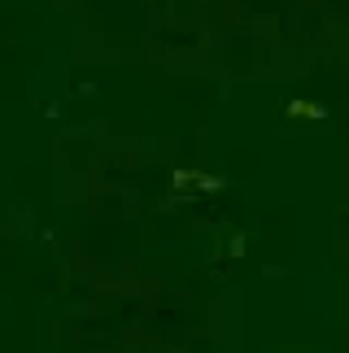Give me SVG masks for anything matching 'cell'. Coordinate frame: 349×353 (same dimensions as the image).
I'll list each match as a JSON object with an SVG mask.
<instances>
[{
  "mask_svg": "<svg viewBox=\"0 0 349 353\" xmlns=\"http://www.w3.org/2000/svg\"><path fill=\"white\" fill-rule=\"evenodd\" d=\"M292 114H297V118H319L323 110H319V105H306V101H297V105H292Z\"/></svg>",
  "mask_w": 349,
  "mask_h": 353,
  "instance_id": "6da1fadb",
  "label": "cell"
}]
</instances>
